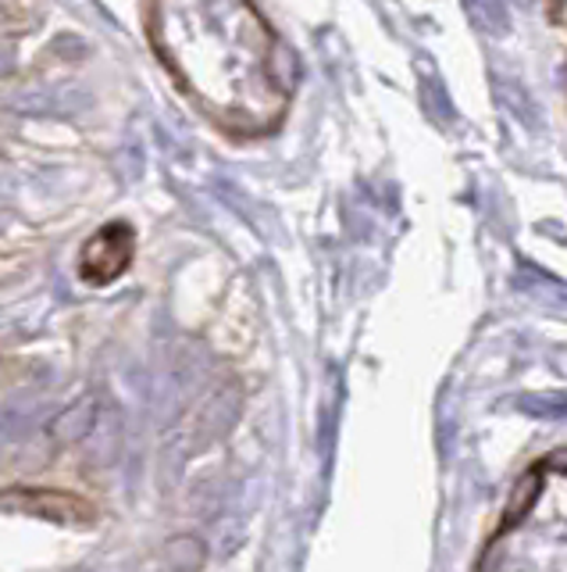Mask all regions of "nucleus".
Returning a JSON list of instances; mask_svg holds the SVG:
<instances>
[{
  "label": "nucleus",
  "instance_id": "1",
  "mask_svg": "<svg viewBox=\"0 0 567 572\" xmlns=\"http://www.w3.org/2000/svg\"><path fill=\"white\" fill-rule=\"evenodd\" d=\"M147 40L183 98L225 136L275 133L297 93V54L247 0H165Z\"/></svg>",
  "mask_w": 567,
  "mask_h": 572
},
{
  "label": "nucleus",
  "instance_id": "2",
  "mask_svg": "<svg viewBox=\"0 0 567 572\" xmlns=\"http://www.w3.org/2000/svg\"><path fill=\"white\" fill-rule=\"evenodd\" d=\"M136 258V229L128 222H107L79 251V279L86 286L118 283Z\"/></svg>",
  "mask_w": 567,
  "mask_h": 572
}]
</instances>
